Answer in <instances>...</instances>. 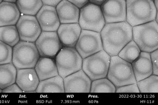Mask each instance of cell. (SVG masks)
I'll use <instances>...</instances> for the list:
<instances>
[{
	"label": "cell",
	"mask_w": 158,
	"mask_h": 105,
	"mask_svg": "<svg viewBox=\"0 0 158 105\" xmlns=\"http://www.w3.org/2000/svg\"><path fill=\"white\" fill-rule=\"evenodd\" d=\"M126 21L132 27L155 20L158 11L152 0H126Z\"/></svg>",
	"instance_id": "7a4b0ae2"
},
{
	"label": "cell",
	"mask_w": 158,
	"mask_h": 105,
	"mask_svg": "<svg viewBox=\"0 0 158 105\" xmlns=\"http://www.w3.org/2000/svg\"><path fill=\"white\" fill-rule=\"evenodd\" d=\"M106 0H89V2L101 6Z\"/></svg>",
	"instance_id": "836d02e7"
},
{
	"label": "cell",
	"mask_w": 158,
	"mask_h": 105,
	"mask_svg": "<svg viewBox=\"0 0 158 105\" xmlns=\"http://www.w3.org/2000/svg\"><path fill=\"white\" fill-rule=\"evenodd\" d=\"M150 53L152 69V74L158 76V50Z\"/></svg>",
	"instance_id": "f546056e"
},
{
	"label": "cell",
	"mask_w": 158,
	"mask_h": 105,
	"mask_svg": "<svg viewBox=\"0 0 158 105\" xmlns=\"http://www.w3.org/2000/svg\"><path fill=\"white\" fill-rule=\"evenodd\" d=\"M16 3L20 13L33 16L44 5L41 0H17Z\"/></svg>",
	"instance_id": "603a6c76"
},
{
	"label": "cell",
	"mask_w": 158,
	"mask_h": 105,
	"mask_svg": "<svg viewBox=\"0 0 158 105\" xmlns=\"http://www.w3.org/2000/svg\"><path fill=\"white\" fill-rule=\"evenodd\" d=\"M78 23L60 24L57 33L63 47H75L81 33Z\"/></svg>",
	"instance_id": "2e32d148"
},
{
	"label": "cell",
	"mask_w": 158,
	"mask_h": 105,
	"mask_svg": "<svg viewBox=\"0 0 158 105\" xmlns=\"http://www.w3.org/2000/svg\"><path fill=\"white\" fill-rule=\"evenodd\" d=\"M17 0H2V1L5 2H12V3H15L16 2Z\"/></svg>",
	"instance_id": "d590c367"
},
{
	"label": "cell",
	"mask_w": 158,
	"mask_h": 105,
	"mask_svg": "<svg viewBox=\"0 0 158 105\" xmlns=\"http://www.w3.org/2000/svg\"><path fill=\"white\" fill-rule=\"evenodd\" d=\"M20 16L15 3L2 1L0 3V27L16 25Z\"/></svg>",
	"instance_id": "d6986e66"
},
{
	"label": "cell",
	"mask_w": 158,
	"mask_h": 105,
	"mask_svg": "<svg viewBox=\"0 0 158 105\" xmlns=\"http://www.w3.org/2000/svg\"><path fill=\"white\" fill-rule=\"evenodd\" d=\"M40 58L35 43L20 41L13 48L12 63L17 69L34 68Z\"/></svg>",
	"instance_id": "5b68a950"
},
{
	"label": "cell",
	"mask_w": 158,
	"mask_h": 105,
	"mask_svg": "<svg viewBox=\"0 0 158 105\" xmlns=\"http://www.w3.org/2000/svg\"><path fill=\"white\" fill-rule=\"evenodd\" d=\"M110 56L103 50L83 59L82 69L90 80L107 77Z\"/></svg>",
	"instance_id": "52a82bcc"
},
{
	"label": "cell",
	"mask_w": 158,
	"mask_h": 105,
	"mask_svg": "<svg viewBox=\"0 0 158 105\" xmlns=\"http://www.w3.org/2000/svg\"><path fill=\"white\" fill-rule=\"evenodd\" d=\"M132 40L141 51L151 53L158 49V23L155 20L132 27Z\"/></svg>",
	"instance_id": "3957f363"
},
{
	"label": "cell",
	"mask_w": 158,
	"mask_h": 105,
	"mask_svg": "<svg viewBox=\"0 0 158 105\" xmlns=\"http://www.w3.org/2000/svg\"><path fill=\"white\" fill-rule=\"evenodd\" d=\"M64 93H90L92 80L82 69L63 79Z\"/></svg>",
	"instance_id": "4fadbf2b"
},
{
	"label": "cell",
	"mask_w": 158,
	"mask_h": 105,
	"mask_svg": "<svg viewBox=\"0 0 158 105\" xmlns=\"http://www.w3.org/2000/svg\"><path fill=\"white\" fill-rule=\"evenodd\" d=\"M20 37L16 26L0 27V41L13 47L20 41Z\"/></svg>",
	"instance_id": "cb8c5ba5"
},
{
	"label": "cell",
	"mask_w": 158,
	"mask_h": 105,
	"mask_svg": "<svg viewBox=\"0 0 158 105\" xmlns=\"http://www.w3.org/2000/svg\"><path fill=\"white\" fill-rule=\"evenodd\" d=\"M75 48L83 59L103 50L100 33L81 30Z\"/></svg>",
	"instance_id": "9c48e42d"
},
{
	"label": "cell",
	"mask_w": 158,
	"mask_h": 105,
	"mask_svg": "<svg viewBox=\"0 0 158 105\" xmlns=\"http://www.w3.org/2000/svg\"><path fill=\"white\" fill-rule=\"evenodd\" d=\"M75 6L81 9L89 2V0H67Z\"/></svg>",
	"instance_id": "1f68e13d"
},
{
	"label": "cell",
	"mask_w": 158,
	"mask_h": 105,
	"mask_svg": "<svg viewBox=\"0 0 158 105\" xmlns=\"http://www.w3.org/2000/svg\"><path fill=\"white\" fill-rule=\"evenodd\" d=\"M42 32H57L60 23L54 6L43 5L36 14Z\"/></svg>",
	"instance_id": "5bb4252c"
},
{
	"label": "cell",
	"mask_w": 158,
	"mask_h": 105,
	"mask_svg": "<svg viewBox=\"0 0 158 105\" xmlns=\"http://www.w3.org/2000/svg\"><path fill=\"white\" fill-rule=\"evenodd\" d=\"M106 23L126 20V0H106L100 6Z\"/></svg>",
	"instance_id": "7c38bea8"
},
{
	"label": "cell",
	"mask_w": 158,
	"mask_h": 105,
	"mask_svg": "<svg viewBox=\"0 0 158 105\" xmlns=\"http://www.w3.org/2000/svg\"><path fill=\"white\" fill-rule=\"evenodd\" d=\"M152 1H154V0H152Z\"/></svg>",
	"instance_id": "f35d334b"
},
{
	"label": "cell",
	"mask_w": 158,
	"mask_h": 105,
	"mask_svg": "<svg viewBox=\"0 0 158 105\" xmlns=\"http://www.w3.org/2000/svg\"><path fill=\"white\" fill-rule=\"evenodd\" d=\"M40 57L55 59L63 48L57 32H42L35 42Z\"/></svg>",
	"instance_id": "30bf717a"
},
{
	"label": "cell",
	"mask_w": 158,
	"mask_h": 105,
	"mask_svg": "<svg viewBox=\"0 0 158 105\" xmlns=\"http://www.w3.org/2000/svg\"><path fill=\"white\" fill-rule=\"evenodd\" d=\"M153 2L154 3V5L156 7V10L158 11V0H154Z\"/></svg>",
	"instance_id": "e575fe53"
},
{
	"label": "cell",
	"mask_w": 158,
	"mask_h": 105,
	"mask_svg": "<svg viewBox=\"0 0 158 105\" xmlns=\"http://www.w3.org/2000/svg\"><path fill=\"white\" fill-rule=\"evenodd\" d=\"M2 0H0V3H1V2H2Z\"/></svg>",
	"instance_id": "74e56055"
},
{
	"label": "cell",
	"mask_w": 158,
	"mask_h": 105,
	"mask_svg": "<svg viewBox=\"0 0 158 105\" xmlns=\"http://www.w3.org/2000/svg\"><path fill=\"white\" fill-rule=\"evenodd\" d=\"M116 87L107 77L92 81L90 93H114Z\"/></svg>",
	"instance_id": "484cf974"
},
{
	"label": "cell",
	"mask_w": 158,
	"mask_h": 105,
	"mask_svg": "<svg viewBox=\"0 0 158 105\" xmlns=\"http://www.w3.org/2000/svg\"><path fill=\"white\" fill-rule=\"evenodd\" d=\"M140 93H158V76L153 74L137 82Z\"/></svg>",
	"instance_id": "4316f807"
},
{
	"label": "cell",
	"mask_w": 158,
	"mask_h": 105,
	"mask_svg": "<svg viewBox=\"0 0 158 105\" xmlns=\"http://www.w3.org/2000/svg\"><path fill=\"white\" fill-rule=\"evenodd\" d=\"M55 60L58 74L63 79L82 69L83 59L75 47H63Z\"/></svg>",
	"instance_id": "8992f818"
},
{
	"label": "cell",
	"mask_w": 158,
	"mask_h": 105,
	"mask_svg": "<svg viewBox=\"0 0 158 105\" xmlns=\"http://www.w3.org/2000/svg\"><path fill=\"white\" fill-rule=\"evenodd\" d=\"M13 48L0 41V65L12 63Z\"/></svg>",
	"instance_id": "83f0119b"
},
{
	"label": "cell",
	"mask_w": 158,
	"mask_h": 105,
	"mask_svg": "<svg viewBox=\"0 0 158 105\" xmlns=\"http://www.w3.org/2000/svg\"><path fill=\"white\" fill-rule=\"evenodd\" d=\"M40 81L59 75L55 59L40 57L34 67Z\"/></svg>",
	"instance_id": "ffe728a7"
},
{
	"label": "cell",
	"mask_w": 158,
	"mask_h": 105,
	"mask_svg": "<svg viewBox=\"0 0 158 105\" xmlns=\"http://www.w3.org/2000/svg\"><path fill=\"white\" fill-rule=\"evenodd\" d=\"M103 50L110 57L118 55L132 40V27L126 21L106 23L100 32Z\"/></svg>",
	"instance_id": "6da1fadb"
},
{
	"label": "cell",
	"mask_w": 158,
	"mask_h": 105,
	"mask_svg": "<svg viewBox=\"0 0 158 105\" xmlns=\"http://www.w3.org/2000/svg\"><path fill=\"white\" fill-rule=\"evenodd\" d=\"M141 52L138 45L131 40L123 48L118 56L126 61L131 63L138 57Z\"/></svg>",
	"instance_id": "d4e9b609"
},
{
	"label": "cell",
	"mask_w": 158,
	"mask_h": 105,
	"mask_svg": "<svg viewBox=\"0 0 158 105\" xmlns=\"http://www.w3.org/2000/svg\"><path fill=\"white\" fill-rule=\"evenodd\" d=\"M37 93H64V80L59 75L40 81L35 90Z\"/></svg>",
	"instance_id": "44dd1931"
},
{
	"label": "cell",
	"mask_w": 158,
	"mask_h": 105,
	"mask_svg": "<svg viewBox=\"0 0 158 105\" xmlns=\"http://www.w3.org/2000/svg\"><path fill=\"white\" fill-rule=\"evenodd\" d=\"M80 9L78 23L81 30L100 33L106 24L100 6L89 2Z\"/></svg>",
	"instance_id": "ba28073f"
},
{
	"label": "cell",
	"mask_w": 158,
	"mask_h": 105,
	"mask_svg": "<svg viewBox=\"0 0 158 105\" xmlns=\"http://www.w3.org/2000/svg\"><path fill=\"white\" fill-rule=\"evenodd\" d=\"M16 27L20 41L35 43L42 32L37 18L33 15H20Z\"/></svg>",
	"instance_id": "8fae6325"
},
{
	"label": "cell",
	"mask_w": 158,
	"mask_h": 105,
	"mask_svg": "<svg viewBox=\"0 0 158 105\" xmlns=\"http://www.w3.org/2000/svg\"><path fill=\"white\" fill-rule=\"evenodd\" d=\"M107 78L116 88L137 82L131 63L123 60L118 55L110 57Z\"/></svg>",
	"instance_id": "277c9868"
},
{
	"label": "cell",
	"mask_w": 158,
	"mask_h": 105,
	"mask_svg": "<svg viewBox=\"0 0 158 105\" xmlns=\"http://www.w3.org/2000/svg\"><path fill=\"white\" fill-rule=\"evenodd\" d=\"M17 69L12 63L0 65V89L15 83Z\"/></svg>",
	"instance_id": "7402d4cb"
},
{
	"label": "cell",
	"mask_w": 158,
	"mask_h": 105,
	"mask_svg": "<svg viewBox=\"0 0 158 105\" xmlns=\"http://www.w3.org/2000/svg\"><path fill=\"white\" fill-rule=\"evenodd\" d=\"M62 0H41L43 5L56 7Z\"/></svg>",
	"instance_id": "d6a6232c"
},
{
	"label": "cell",
	"mask_w": 158,
	"mask_h": 105,
	"mask_svg": "<svg viewBox=\"0 0 158 105\" xmlns=\"http://www.w3.org/2000/svg\"><path fill=\"white\" fill-rule=\"evenodd\" d=\"M3 93H23V90L21 89L19 86L16 83L13 84L5 88L2 90Z\"/></svg>",
	"instance_id": "4dcf8cb0"
},
{
	"label": "cell",
	"mask_w": 158,
	"mask_h": 105,
	"mask_svg": "<svg viewBox=\"0 0 158 105\" xmlns=\"http://www.w3.org/2000/svg\"><path fill=\"white\" fill-rule=\"evenodd\" d=\"M2 93V89H0V93Z\"/></svg>",
	"instance_id": "8d00e7d4"
},
{
	"label": "cell",
	"mask_w": 158,
	"mask_h": 105,
	"mask_svg": "<svg viewBox=\"0 0 158 105\" xmlns=\"http://www.w3.org/2000/svg\"><path fill=\"white\" fill-rule=\"evenodd\" d=\"M40 82L34 68L17 69L15 83L23 93H35Z\"/></svg>",
	"instance_id": "9a60e30c"
},
{
	"label": "cell",
	"mask_w": 158,
	"mask_h": 105,
	"mask_svg": "<svg viewBox=\"0 0 158 105\" xmlns=\"http://www.w3.org/2000/svg\"><path fill=\"white\" fill-rule=\"evenodd\" d=\"M60 24L78 23L80 9L67 0H62L56 7Z\"/></svg>",
	"instance_id": "ac0fdd59"
},
{
	"label": "cell",
	"mask_w": 158,
	"mask_h": 105,
	"mask_svg": "<svg viewBox=\"0 0 158 105\" xmlns=\"http://www.w3.org/2000/svg\"><path fill=\"white\" fill-rule=\"evenodd\" d=\"M116 93H140L136 83L116 88Z\"/></svg>",
	"instance_id": "f1b7e54d"
},
{
	"label": "cell",
	"mask_w": 158,
	"mask_h": 105,
	"mask_svg": "<svg viewBox=\"0 0 158 105\" xmlns=\"http://www.w3.org/2000/svg\"><path fill=\"white\" fill-rule=\"evenodd\" d=\"M131 64L136 82L152 74L150 53L141 51L138 57Z\"/></svg>",
	"instance_id": "e0dca14e"
}]
</instances>
